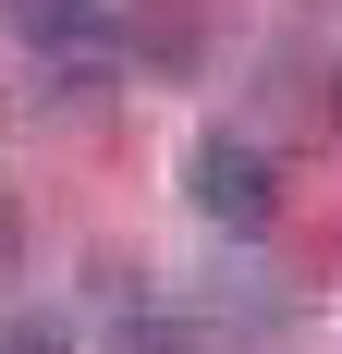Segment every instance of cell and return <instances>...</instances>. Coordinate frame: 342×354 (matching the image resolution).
I'll return each mask as SVG.
<instances>
[{"label":"cell","mask_w":342,"mask_h":354,"mask_svg":"<svg viewBox=\"0 0 342 354\" xmlns=\"http://www.w3.org/2000/svg\"><path fill=\"white\" fill-rule=\"evenodd\" d=\"M183 208H196L220 245H257V232L281 220L269 147H257V135H196V147H183Z\"/></svg>","instance_id":"6da1fadb"},{"label":"cell","mask_w":342,"mask_h":354,"mask_svg":"<svg viewBox=\"0 0 342 354\" xmlns=\"http://www.w3.org/2000/svg\"><path fill=\"white\" fill-rule=\"evenodd\" d=\"M123 25H135V62L147 73H183V62H196V0H135Z\"/></svg>","instance_id":"7a4b0ae2"},{"label":"cell","mask_w":342,"mask_h":354,"mask_svg":"<svg viewBox=\"0 0 342 354\" xmlns=\"http://www.w3.org/2000/svg\"><path fill=\"white\" fill-rule=\"evenodd\" d=\"M98 354H183V318H171V306H147V293H123V306H110V330H98Z\"/></svg>","instance_id":"3957f363"},{"label":"cell","mask_w":342,"mask_h":354,"mask_svg":"<svg viewBox=\"0 0 342 354\" xmlns=\"http://www.w3.org/2000/svg\"><path fill=\"white\" fill-rule=\"evenodd\" d=\"M0 354H73V330H62V318H12V330H0Z\"/></svg>","instance_id":"277c9868"},{"label":"cell","mask_w":342,"mask_h":354,"mask_svg":"<svg viewBox=\"0 0 342 354\" xmlns=\"http://www.w3.org/2000/svg\"><path fill=\"white\" fill-rule=\"evenodd\" d=\"M12 245H25V220H12V196H0V269H12Z\"/></svg>","instance_id":"5b68a950"}]
</instances>
